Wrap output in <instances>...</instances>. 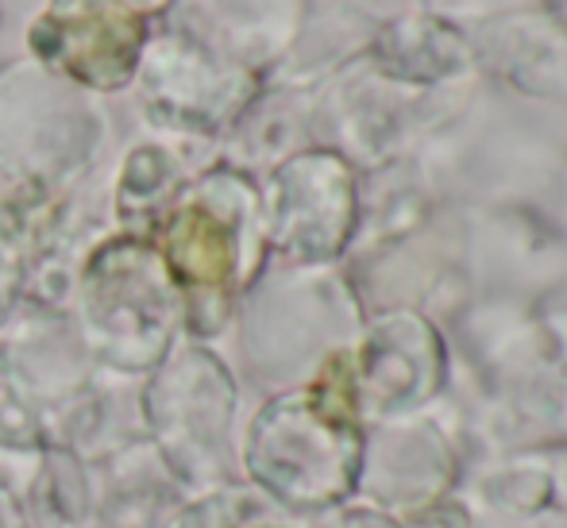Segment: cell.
<instances>
[{
    "mask_svg": "<svg viewBox=\"0 0 567 528\" xmlns=\"http://www.w3.org/2000/svg\"><path fill=\"white\" fill-rule=\"evenodd\" d=\"M140 23L113 0H54L35 46L66 74L90 85H120L140 51Z\"/></svg>",
    "mask_w": 567,
    "mask_h": 528,
    "instance_id": "cell-1",
    "label": "cell"
},
{
    "mask_svg": "<svg viewBox=\"0 0 567 528\" xmlns=\"http://www.w3.org/2000/svg\"><path fill=\"white\" fill-rule=\"evenodd\" d=\"M171 262L194 286H220L228 278L231 255L217 220L205 213H182L171 228Z\"/></svg>",
    "mask_w": 567,
    "mask_h": 528,
    "instance_id": "cell-2",
    "label": "cell"
}]
</instances>
